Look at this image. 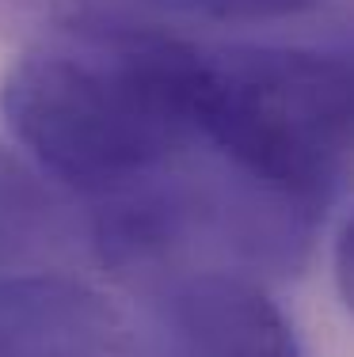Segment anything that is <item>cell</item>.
<instances>
[{"label":"cell","mask_w":354,"mask_h":357,"mask_svg":"<svg viewBox=\"0 0 354 357\" xmlns=\"http://www.w3.org/2000/svg\"><path fill=\"white\" fill-rule=\"evenodd\" d=\"M195 38L164 20L20 50L0 80V114L23 156L84 206L187 164Z\"/></svg>","instance_id":"6da1fadb"},{"label":"cell","mask_w":354,"mask_h":357,"mask_svg":"<svg viewBox=\"0 0 354 357\" xmlns=\"http://www.w3.org/2000/svg\"><path fill=\"white\" fill-rule=\"evenodd\" d=\"M191 118L217 167L320 225L354 156V61L343 46L198 42Z\"/></svg>","instance_id":"7a4b0ae2"},{"label":"cell","mask_w":354,"mask_h":357,"mask_svg":"<svg viewBox=\"0 0 354 357\" xmlns=\"http://www.w3.org/2000/svg\"><path fill=\"white\" fill-rule=\"evenodd\" d=\"M175 357H309L297 327L244 270H195L160 289Z\"/></svg>","instance_id":"3957f363"},{"label":"cell","mask_w":354,"mask_h":357,"mask_svg":"<svg viewBox=\"0 0 354 357\" xmlns=\"http://www.w3.org/2000/svg\"><path fill=\"white\" fill-rule=\"evenodd\" d=\"M122 319L103 293L65 274H0V357H122Z\"/></svg>","instance_id":"277c9868"},{"label":"cell","mask_w":354,"mask_h":357,"mask_svg":"<svg viewBox=\"0 0 354 357\" xmlns=\"http://www.w3.org/2000/svg\"><path fill=\"white\" fill-rule=\"evenodd\" d=\"M149 0H0V42L35 50L160 20Z\"/></svg>","instance_id":"5b68a950"},{"label":"cell","mask_w":354,"mask_h":357,"mask_svg":"<svg viewBox=\"0 0 354 357\" xmlns=\"http://www.w3.org/2000/svg\"><path fill=\"white\" fill-rule=\"evenodd\" d=\"M54 213L50 178L27 156L0 144V274L20 270L27 255L42 248L54 228Z\"/></svg>","instance_id":"8992f818"},{"label":"cell","mask_w":354,"mask_h":357,"mask_svg":"<svg viewBox=\"0 0 354 357\" xmlns=\"http://www.w3.org/2000/svg\"><path fill=\"white\" fill-rule=\"evenodd\" d=\"M164 15H187L209 23H274L293 20L324 0H149Z\"/></svg>","instance_id":"52a82bcc"},{"label":"cell","mask_w":354,"mask_h":357,"mask_svg":"<svg viewBox=\"0 0 354 357\" xmlns=\"http://www.w3.org/2000/svg\"><path fill=\"white\" fill-rule=\"evenodd\" d=\"M332 270H335V289H339L343 308L354 316V213L347 217V225L339 228L335 255H332Z\"/></svg>","instance_id":"ba28073f"},{"label":"cell","mask_w":354,"mask_h":357,"mask_svg":"<svg viewBox=\"0 0 354 357\" xmlns=\"http://www.w3.org/2000/svg\"><path fill=\"white\" fill-rule=\"evenodd\" d=\"M343 50H347V57H351V61H354V42H347V46H343Z\"/></svg>","instance_id":"9c48e42d"}]
</instances>
